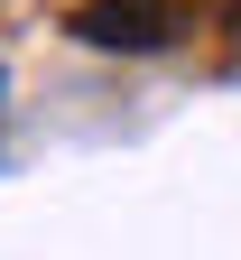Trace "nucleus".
Instances as JSON below:
<instances>
[{"instance_id":"obj_3","label":"nucleus","mask_w":241,"mask_h":260,"mask_svg":"<svg viewBox=\"0 0 241 260\" xmlns=\"http://www.w3.org/2000/svg\"><path fill=\"white\" fill-rule=\"evenodd\" d=\"M0 93H10V84H0Z\"/></svg>"},{"instance_id":"obj_1","label":"nucleus","mask_w":241,"mask_h":260,"mask_svg":"<svg viewBox=\"0 0 241 260\" xmlns=\"http://www.w3.org/2000/svg\"><path fill=\"white\" fill-rule=\"evenodd\" d=\"M65 28H75L84 47H102V56H158V47H177L186 10L177 0H84Z\"/></svg>"},{"instance_id":"obj_2","label":"nucleus","mask_w":241,"mask_h":260,"mask_svg":"<svg viewBox=\"0 0 241 260\" xmlns=\"http://www.w3.org/2000/svg\"><path fill=\"white\" fill-rule=\"evenodd\" d=\"M232 10H241V0H232Z\"/></svg>"}]
</instances>
